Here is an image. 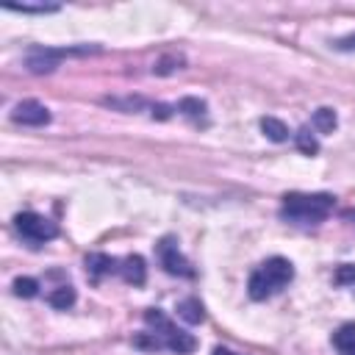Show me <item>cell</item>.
Returning a JSON list of instances; mask_svg holds the SVG:
<instances>
[{"instance_id": "obj_1", "label": "cell", "mask_w": 355, "mask_h": 355, "mask_svg": "<svg viewBox=\"0 0 355 355\" xmlns=\"http://www.w3.org/2000/svg\"><path fill=\"white\" fill-rule=\"evenodd\" d=\"M144 324H147V330L133 338V344L139 349H150V352L169 349L175 355H189V352L197 349V338L191 333L180 330L178 324H172L158 308H147L144 311Z\"/></svg>"}, {"instance_id": "obj_2", "label": "cell", "mask_w": 355, "mask_h": 355, "mask_svg": "<svg viewBox=\"0 0 355 355\" xmlns=\"http://www.w3.org/2000/svg\"><path fill=\"white\" fill-rule=\"evenodd\" d=\"M291 280H294V263L288 258L275 255L252 269V275L247 280V294H250V300L261 302V300H269L277 291H283Z\"/></svg>"}, {"instance_id": "obj_3", "label": "cell", "mask_w": 355, "mask_h": 355, "mask_svg": "<svg viewBox=\"0 0 355 355\" xmlns=\"http://www.w3.org/2000/svg\"><path fill=\"white\" fill-rule=\"evenodd\" d=\"M330 211H333V197L330 194L291 191V194H283V202H280V216L291 225H300V227L324 222L330 216Z\"/></svg>"}, {"instance_id": "obj_4", "label": "cell", "mask_w": 355, "mask_h": 355, "mask_svg": "<svg viewBox=\"0 0 355 355\" xmlns=\"http://www.w3.org/2000/svg\"><path fill=\"white\" fill-rule=\"evenodd\" d=\"M86 53H97V47H31L28 55H25V67L33 72V75H44V72H53L61 58L67 55H86Z\"/></svg>"}, {"instance_id": "obj_5", "label": "cell", "mask_w": 355, "mask_h": 355, "mask_svg": "<svg viewBox=\"0 0 355 355\" xmlns=\"http://www.w3.org/2000/svg\"><path fill=\"white\" fill-rule=\"evenodd\" d=\"M14 227H17V233H19L28 244H33V247H39V244H44V241H50V239L58 236V225H55L53 219L42 216V214H33V211L17 214V216H14Z\"/></svg>"}, {"instance_id": "obj_6", "label": "cell", "mask_w": 355, "mask_h": 355, "mask_svg": "<svg viewBox=\"0 0 355 355\" xmlns=\"http://www.w3.org/2000/svg\"><path fill=\"white\" fill-rule=\"evenodd\" d=\"M155 252H158L161 266H164L169 275H178V277H191V275H194L191 263H189L186 255L178 250V241H175L172 236H164V239L155 244Z\"/></svg>"}, {"instance_id": "obj_7", "label": "cell", "mask_w": 355, "mask_h": 355, "mask_svg": "<svg viewBox=\"0 0 355 355\" xmlns=\"http://www.w3.org/2000/svg\"><path fill=\"white\" fill-rule=\"evenodd\" d=\"M11 119H14L17 125L39 128V125H47V122H50V111H47L39 100H22V103H17V105H14Z\"/></svg>"}, {"instance_id": "obj_8", "label": "cell", "mask_w": 355, "mask_h": 355, "mask_svg": "<svg viewBox=\"0 0 355 355\" xmlns=\"http://www.w3.org/2000/svg\"><path fill=\"white\" fill-rule=\"evenodd\" d=\"M86 275L92 280H100L105 275H119V258H111L105 252H92L86 255Z\"/></svg>"}, {"instance_id": "obj_9", "label": "cell", "mask_w": 355, "mask_h": 355, "mask_svg": "<svg viewBox=\"0 0 355 355\" xmlns=\"http://www.w3.org/2000/svg\"><path fill=\"white\" fill-rule=\"evenodd\" d=\"M119 275L130 283V286H144L147 280V266H144V258L141 255H128L119 261Z\"/></svg>"}, {"instance_id": "obj_10", "label": "cell", "mask_w": 355, "mask_h": 355, "mask_svg": "<svg viewBox=\"0 0 355 355\" xmlns=\"http://www.w3.org/2000/svg\"><path fill=\"white\" fill-rule=\"evenodd\" d=\"M333 347L341 355H355V324H341L333 333Z\"/></svg>"}, {"instance_id": "obj_11", "label": "cell", "mask_w": 355, "mask_h": 355, "mask_svg": "<svg viewBox=\"0 0 355 355\" xmlns=\"http://www.w3.org/2000/svg\"><path fill=\"white\" fill-rule=\"evenodd\" d=\"M178 316H180L183 322H189V324H200V322L205 319V308H202L200 300L189 297V300H183V302L178 305Z\"/></svg>"}, {"instance_id": "obj_12", "label": "cell", "mask_w": 355, "mask_h": 355, "mask_svg": "<svg viewBox=\"0 0 355 355\" xmlns=\"http://www.w3.org/2000/svg\"><path fill=\"white\" fill-rule=\"evenodd\" d=\"M336 125H338V119H336V111L333 108H316L313 111V130H319V133H333L336 130Z\"/></svg>"}, {"instance_id": "obj_13", "label": "cell", "mask_w": 355, "mask_h": 355, "mask_svg": "<svg viewBox=\"0 0 355 355\" xmlns=\"http://www.w3.org/2000/svg\"><path fill=\"white\" fill-rule=\"evenodd\" d=\"M261 130H263V136L272 139V141H286V139H288V128H286L277 116H263V119H261Z\"/></svg>"}, {"instance_id": "obj_14", "label": "cell", "mask_w": 355, "mask_h": 355, "mask_svg": "<svg viewBox=\"0 0 355 355\" xmlns=\"http://www.w3.org/2000/svg\"><path fill=\"white\" fill-rule=\"evenodd\" d=\"M47 302H50L53 308H69V305L75 302V288H72V286H58V288H53V291L47 294Z\"/></svg>"}, {"instance_id": "obj_15", "label": "cell", "mask_w": 355, "mask_h": 355, "mask_svg": "<svg viewBox=\"0 0 355 355\" xmlns=\"http://www.w3.org/2000/svg\"><path fill=\"white\" fill-rule=\"evenodd\" d=\"M294 141H297V147H300L305 155H316V153H319V141H316V136L311 133V128H300V130L294 133Z\"/></svg>"}, {"instance_id": "obj_16", "label": "cell", "mask_w": 355, "mask_h": 355, "mask_svg": "<svg viewBox=\"0 0 355 355\" xmlns=\"http://www.w3.org/2000/svg\"><path fill=\"white\" fill-rule=\"evenodd\" d=\"M8 11H22V14H50V11H58L55 3H39V6H31V3H6Z\"/></svg>"}, {"instance_id": "obj_17", "label": "cell", "mask_w": 355, "mask_h": 355, "mask_svg": "<svg viewBox=\"0 0 355 355\" xmlns=\"http://www.w3.org/2000/svg\"><path fill=\"white\" fill-rule=\"evenodd\" d=\"M178 111L186 114V116H191V119H197V116H205V103L200 97H183L178 103Z\"/></svg>"}, {"instance_id": "obj_18", "label": "cell", "mask_w": 355, "mask_h": 355, "mask_svg": "<svg viewBox=\"0 0 355 355\" xmlns=\"http://www.w3.org/2000/svg\"><path fill=\"white\" fill-rule=\"evenodd\" d=\"M11 288H14V294H17V297H25V300H31V297H36V294H39V283H36L33 277H17Z\"/></svg>"}, {"instance_id": "obj_19", "label": "cell", "mask_w": 355, "mask_h": 355, "mask_svg": "<svg viewBox=\"0 0 355 355\" xmlns=\"http://www.w3.org/2000/svg\"><path fill=\"white\" fill-rule=\"evenodd\" d=\"M333 283H336V286H349V288H355V263H341V266L333 272Z\"/></svg>"}, {"instance_id": "obj_20", "label": "cell", "mask_w": 355, "mask_h": 355, "mask_svg": "<svg viewBox=\"0 0 355 355\" xmlns=\"http://www.w3.org/2000/svg\"><path fill=\"white\" fill-rule=\"evenodd\" d=\"M103 103H105V105H114V108H122V111H136V108L144 105L141 97H125V100H116V97L111 100V97H108V100H103Z\"/></svg>"}, {"instance_id": "obj_21", "label": "cell", "mask_w": 355, "mask_h": 355, "mask_svg": "<svg viewBox=\"0 0 355 355\" xmlns=\"http://www.w3.org/2000/svg\"><path fill=\"white\" fill-rule=\"evenodd\" d=\"M333 47H336V50H344V53H347V50H355V33H349V36H341V39H338Z\"/></svg>"}, {"instance_id": "obj_22", "label": "cell", "mask_w": 355, "mask_h": 355, "mask_svg": "<svg viewBox=\"0 0 355 355\" xmlns=\"http://www.w3.org/2000/svg\"><path fill=\"white\" fill-rule=\"evenodd\" d=\"M153 116H158V119H169V116H172V108H169V105H155V108H153Z\"/></svg>"}, {"instance_id": "obj_23", "label": "cell", "mask_w": 355, "mask_h": 355, "mask_svg": "<svg viewBox=\"0 0 355 355\" xmlns=\"http://www.w3.org/2000/svg\"><path fill=\"white\" fill-rule=\"evenodd\" d=\"M211 355H239V352H233V349H227V347H216Z\"/></svg>"}, {"instance_id": "obj_24", "label": "cell", "mask_w": 355, "mask_h": 355, "mask_svg": "<svg viewBox=\"0 0 355 355\" xmlns=\"http://www.w3.org/2000/svg\"><path fill=\"white\" fill-rule=\"evenodd\" d=\"M344 216H347V219H352V225H355V208H349V211H344Z\"/></svg>"}]
</instances>
